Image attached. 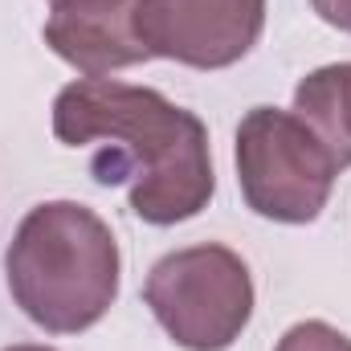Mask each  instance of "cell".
I'll list each match as a JSON object with an SVG mask.
<instances>
[{
    "mask_svg": "<svg viewBox=\"0 0 351 351\" xmlns=\"http://www.w3.org/2000/svg\"><path fill=\"white\" fill-rule=\"evenodd\" d=\"M143 302L184 351H229L254 319V278L229 245H188L152 265Z\"/></svg>",
    "mask_w": 351,
    "mask_h": 351,
    "instance_id": "3957f363",
    "label": "cell"
},
{
    "mask_svg": "<svg viewBox=\"0 0 351 351\" xmlns=\"http://www.w3.org/2000/svg\"><path fill=\"white\" fill-rule=\"evenodd\" d=\"M339 164L294 114L254 106L237 127V184L245 204L278 225H311L335 188Z\"/></svg>",
    "mask_w": 351,
    "mask_h": 351,
    "instance_id": "277c9868",
    "label": "cell"
},
{
    "mask_svg": "<svg viewBox=\"0 0 351 351\" xmlns=\"http://www.w3.org/2000/svg\"><path fill=\"white\" fill-rule=\"evenodd\" d=\"M274 351H351V339L323 319H306V323H294Z\"/></svg>",
    "mask_w": 351,
    "mask_h": 351,
    "instance_id": "ba28073f",
    "label": "cell"
},
{
    "mask_svg": "<svg viewBox=\"0 0 351 351\" xmlns=\"http://www.w3.org/2000/svg\"><path fill=\"white\" fill-rule=\"evenodd\" d=\"M294 114L327 143L339 172L351 168V62L306 74L294 90Z\"/></svg>",
    "mask_w": 351,
    "mask_h": 351,
    "instance_id": "52a82bcc",
    "label": "cell"
},
{
    "mask_svg": "<svg viewBox=\"0 0 351 351\" xmlns=\"http://www.w3.org/2000/svg\"><path fill=\"white\" fill-rule=\"evenodd\" d=\"M265 29V0H139V41L147 58L192 70L241 62Z\"/></svg>",
    "mask_w": 351,
    "mask_h": 351,
    "instance_id": "5b68a950",
    "label": "cell"
},
{
    "mask_svg": "<svg viewBox=\"0 0 351 351\" xmlns=\"http://www.w3.org/2000/svg\"><path fill=\"white\" fill-rule=\"evenodd\" d=\"M4 351H53V348H41V343H16V348H4Z\"/></svg>",
    "mask_w": 351,
    "mask_h": 351,
    "instance_id": "30bf717a",
    "label": "cell"
},
{
    "mask_svg": "<svg viewBox=\"0 0 351 351\" xmlns=\"http://www.w3.org/2000/svg\"><path fill=\"white\" fill-rule=\"evenodd\" d=\"M311 4H315V12H319L327 25L351 33V0H311Z\"/></svg>",
    "mask_w": 351,
    "mask_h": 351,
    "instance_id": "9c48e42d",
    "label": "cell"
},
{
    "mask_svg": "<svg viewBox=\"0 0 351 351\" xmlns=\"http://www.w3.org/2000/svg\"><path fill=\"white\" fill-rule=\"evenodd\" d=\"M53 135L90 147V176L102 188L123 184L147 225L192 221L217 192L208 127L152 86L78 78L53 98Z\"/></svg>",
    "mask_w": 351,
    "mask_h": 351,
    "instance_id": "6da1fadb",
    "label": "cell"
},
{
    "mask_svg": "<svg viewBox=\"0 0 351 351\" xmlns=\"http://www.w3.org/2000/svg\"><path fill=\"white\" fill-rule=\"evenodd\" d=\"M45 45L86 78L139 66L147 62L139 41V0H53Z\"/></svg>",
    "mask_w": 351,
    "mask_h": 351,
    "instance_id": "8992f818",
    "label": "cell"
},
{
    "mask_svg": "<svg viewBox=\"0 0 351 351\" xmlns=\"http://www.w3.org/2000/svg\"><path fill=\"white\" fill-rule=\"evenodd\" d=\"M12 302L49 335L90 331L119 298V241L78 200L29 208L4 250Z\"/></svg>",
    "mask_w": 351,
    "mask_h": 351,
    "instance_id": "7a4b0ae2",
    "label": "cell"
}]
</instances>
